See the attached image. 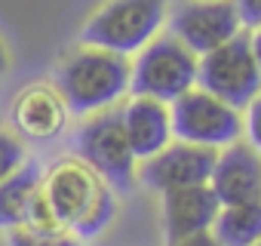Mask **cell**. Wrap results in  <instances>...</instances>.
Wrapping results in <instances>:
<instances>
[{
	"label": "cell",
	"instance_id": "cell-15",
	"mask_svg": "<svg viewBox=\"0 0 261 246\" xmlns=\"http://www.w3.org/2000/svg\"><path fill=\"white\" fill-rule=\"evenodd\" d=\"M212 237L221 246H255L261 240V200L221 206L212 225Z\"/></svg>",
	"mask_w": 261,
	"mask_h": 246
},
{
	"label": "cell",
	"instance_id": "cell-5",
	"mask_svg": "<svg viewBox=\"0 0 261 246\" xmlns=\"http://www.w3.org/2000/svg\"><path fill=\"white\" fill-rule=\"evenodd\" d=\"M74 151L77 160L86 163L108 188L114 191H129L136 182V154L126 142L120 108H108L98 114H89L83 127L74 136Z\"/></svg>",
	"mask_w": 261,
	"mask_h": 246
},
{
	"label": "cell",
	"instance_id": "cell-16",
	"mask_svg": "<svg viewBox=\"0 0 261 246\" xmlns=\"http://www.w3.org/2000/svg\"><path fill=\"white\" fill-rule=\"evenodd\" d=\"M7 246H83V240L74 237L71 231L43 234V231H31V228L19 225V228L7 231Z\"/></svg>",
	"mask_w": 261,
	"mask_h": 246
},
{
	"label": "cell",
	"instance_id": "cell-10",
	"mask_svg": "<svg viewBox=\"0 0 261 246\" xmlns=\"http://www.w3.org/2000/svg\"><path fill=\"white\" fill-rule=\"evenodd\" d=\"M209 188L221 206L261 200V154L249 142H233L218 151Z\"/></svg>",
	"mask_w": 261,
	"mask_h": 246
},
{
	"label": "cell",
	"instance_id": "cell-1",
	"mask_svg": "<svg viewBox=\"0 0 261 246\" xmlns=\"http://www.w3.org/2000/svg\"><path fill=\"white\" fill-rule=\"evenodd\" d=\"M46 203L53 206L59 225L80 240L98 237L117 215L114 188H108L86 163L59 160L40 185Z\"/></svg>",
	"mask_w": 261,
	"mask_h": 246
},
{
	"label": "cell",
	"instance_id": "cell-3",
	"mask_svg": "<svg viewBox=\"0 0 261 246\" xmlns=\"http://www.w3.org/2000/svg\"><path fill=\"white\" fill-rule=\"evenodd\" d=\"M166 22V0H108L80 28L83 46L133 56L151 43Z\"/></svg>",
	"mask_w": 261,
	"mask_h": 246
},
{
	"label": "cell",
	"instance_id": "cell-11",
	"mask_svg": "<svg viewBox=\"0 0 261 246\" xmlns=\"http://www.w3.org/2000/svg\"><path fill=\"white\" fill-rule=\"evenodd\" d=\"M120 120L136 160H148L172 142V117L166 102L133 95L120 108Z\"/></svg>",
	"mask_w": 261,
	"mask_h": 246
},
{
	"label": "cell",
	"instance_id": "cell-19",
	"mask_svg": "<svg viewBox=\"0 0 261 246\" xmlns=\"http://www.w3.org/2000/svg\"><path fill=\"white\" fill-rule=\"evenodd\" d=\"M246 114H243V136H246V142L261 154V92L243 108Z\"/></svg>",
	"mask_w": 261,
	"mask_h": 246
},
{
	"label": "cell",
	"instance_id": "cell-8",
	"mask_svg": "<svg viewBox=\"0 0 261 246\" xmlns=\"http://www.w3.org/2000/svg\"><path fill=\"white\" fill-rule=\"evenodd\" d=\"M169 34L178 37L194 56H206L243 31L233 0H188L169 19Z\"/></svg>",
	"mask_w": 261,
	"mask_h": 246
},
{
	"label": "cell",
	"instance_id": "cell-18",
	"mask_svg": "<svg viewBox=\"0 0 261 246\" xmlns=\"http://www.w3.org/2000/svg\"><path fill=\"white\" fill-rule=\"evenodd\" d=\"M25 228H31V231H43V234L65 231V228L59 225V218H56L53 206L46 203L43 191H37V194H34V200H31V206H28V215H25Z\"/></svg>",
	"mask_w": 261,
	"mask_h": 246
},
{
	"label": "cell",
	"instance_id": "cell-7",
	"mask_svg": "<svg viewBox=\"0 0 261 246\" xmlns=\"http://www.w3.org/2000/svg\"><path fill=\"white\" fill-rule=\"evenodd\" d=\"M172 139L203 145V148H227L243 139V111L215 99L212 92L194 86L169 105Z\"/></svg>",
	"mask_w": 261,
	"mask_h": 246
},
{
	"label": "cell",
	"instance_id": "cell-20",
	"mask_svg": "<svg viewBox=\"0 0 261 246\" xmlns=\"http://www.w3.org/2000/svg\"><path fill=\"white\" fill-rule=\"evenodd\" d=\"M233 7L240 13L243 28H258L261 25V0H233Z\"/></svg>",
	"mask_w": 261,
	"mask_h": 246
},
{
	"label": "cell",
	"instance_id": "cell-4",
	"mask_svg": "<svg viewBox=\"0 0 261 246\" xmlns=\"http://www.w3.org/2000/svg\"><path fill=\"white\" fill-rule=\"evenodd\" d=\"M129 71V92L172 105L197 86V56L172 34H157L136 53Z\"/></svg>",
	"mask_w": 261,
	"mask_h": 246
},
{
	"label": "cell",
	"instance_id": "cell-12",
	"mask_svg": "<svg viewBox=\"0 0 261 246\" xmlns=\"http://www.w3.org/2000/svg\"><path fill=\"white\" fill-rule=\"evenodd\" d=\"M68 123V108L56 86H25L16 102H13V127L16 136L34 139V142H49L62 136Z\"/></svg>",
	"mask_w": 261,
	"mask_h": 246
},
{
	"label": "cell",
	"instance_id": "cell-22",
	"mask_svg": "<svg viewBox=\"0 0 261 246\" xmlns=\"http://www.w3.org/2000/svg\"><path fill=\"white\" fill-rule=\"evenodd\" d=\"M249 46H252V56H255V62H258V68H261V25L252 28V34H249Z\"/></svg>",
	"mask_w": 261,
	"mask_h": 246
},
{
	"label": "cell",
	"instance_id": "cell-9",
	"mask_svg": "<svg viewBox=\"0 0 261 246\" xmlns=\"http://www.w3.org/2000/svg\"><path fill=\"white\" fill-rule=\"evenodd\" d=\"M215 157H218L215 148L172 139L160 154L142 160V169L136 176L151 191H160V194L175 191V188H191V185H209Z\"/></svg>",
	"mask_w": 261,
	"mask_h": 246
},
{
	"label": "cell",
	"instance_id": "cell-17",
	"mask_svg": "<svg viewBox=\"0 0 261 246\" xmlns=\"http://www.w3.org/2000/svg\"><path fill=\"white\" fill-rule=\"evenodd\" d=\"M25 160H28V151H25L22 136H16L10 130H0V182L10 179Z\"/></svg>",
	"mask_w": 261,
	"mask_h": 246
},
{
	"label": "cell",
	"instance_id": "cell-13",
	"mask_svg": "<svg viewBox=\"0 0 261 246\" xmlns=\"http://www.w3.org/2000/svg\"><path fill=\"white\" fill-rule=\"evenodd\" d=\"M221 203L212 194L209 185H191V188H175L163 194V228L166 240H181L191 234L212 231L215 215Z\"/></svg>",
	"mask_w": 261,
	"mask_h": 246
},
{
	"label": "cell",
	"instance_id": "cell-24",
	"mask_svg": "<svg viewBox=\"0 0 261 246\" xmlns=\"http://www.w3.org/2000/svg\"><path fill=\"white\" fill-rule=\"evenodd\" d=\"M255 246H261V240H258V243H255Z\"/></svg>",
	"mask_w": 261,
	"mask_h": 246
},
{
	"label": "cell",
	"instance_id": "cell-23",
	"mask_svg": "<svg viewBox=\"0 0 261 246\" xmlns=\"http://www.w3.org/2000/svg\"><path fill=\"white\" fill-rule=\"evenodd\" d=\"M7 68H10V53H7V46H4V40H0V80H4V74H7Z\"/></svg>",
	"mask_w": 261,
	"mask_h": 246
},
{
	"label": "cell",
	"instance_id": "cell-2",
	"mask_svg": "<svg viewBox=\"0 0 261 246\" xmlns=\"http://www.w3.org/2000/svg\"><path fill=\"white\" fill-rule=\"evenodd\" d=\"M129 56H117L98 46H80L56 68V92L68 114H98L114 108L129 92Z\"/></svg>",
	"mask_w": 261,
	"mask_h": 246
},
{
	"label": "cell",
	"instance_id": "cell-21",
	"mask_svg": "<svg viewBox=\"0 0 261 246\" xmlns=\"http://www.w3.org/2000/svg\"><path fill=\"white\" fill-rule=\"evenodd\" d=\"M169 246H221L212 231H203V234H191V237H181V240H172Z\"/></svg>",
	"mask_w": 261,
	"mask_h": 246
},
{
	"label": "cell",
	"instance_id": "cell-6",
	"mask_svg": "<svg viewBox=\"0 0 261 246\" xmlns=\"http://www.w3.org/2000/svg\"><path fill=\"white\" fill-rule=\"evenodd\" d=\"M197 86L243 111L261 92V68L252 56L249 34L240 31L206 56H197Z\"/></svg>",
	"mask_w": 261,
	"mask_h": 246
},
{
	"label": "cell",
	"instance_id": "cell-14",
	"mask_svg": "<svg viewBox=\"0 0 261 246\" xmlns=\"http://www.w3.org/2000/svg\"><path fill=\"white\" fill-rule=\"evenodd\" d=\"M40 185H43V169L34 160H25L10 179L0 182V231L25 225L28 206L40 191Z\"/></svg>",
	"mask_w": 261,
	"mask_h": 246
}]
</instances>
